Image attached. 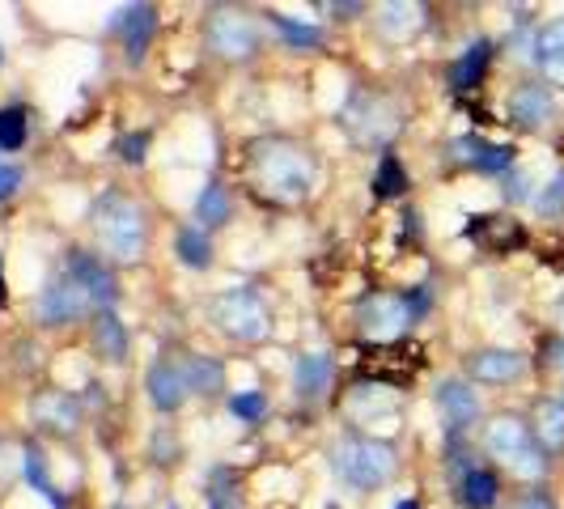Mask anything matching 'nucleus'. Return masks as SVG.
<instances>
[{"label": "nucleus", "mask_w": 564, "mask_h": 509, "mask_svg": "<svg viewBox=\"0 0 564 509\" xmlns=\"http://www.w3.org/2000/svg\"><path fill=\"white\" fill-rule=\"evenodd\" d=\"M226 412L238 424H259V421H268L272 403H268L263 391H254L251 387V391H234V396H226Z\"/></svg>", "instance_id": "72a5a7b5"}, {"label": "nucleus", "mask_w": 564, "mask_h": 509, "mask_svg": "<svg viewBox=\"0 0 564 509\" xmlns=\"http://www.w3.org/2000/svg\"><path fill=\"white\" fill-rule=\"evenodd\" d=\"M535 213L543 217V221H561L564 217V170L552 174V183H547V187H539Z\"/></svg>", "instance_id": "f704fd0d"}, {"label": "nucleus", "mask_w": 564, "mask_h": 509, "mask_svg": "<svg viewBox=\"0 0 564 509\" xmlns=\"http://www.w3.org/2000/svg\"><path fill=\"white\" fill-rule=\"evenodd\" d=\"M492 56H497V43H492V39L467 43L463 56L454 59L451 73H446V82H451L454 94H471V89H480L484 77H488V68H492Z\"/></svg>", "instance_id": "5701e85b"}, {"label": "nucleus", "mask_w": 564, "mask_h": 509, "mask_svg": "<svg viewBox=\"0 0 564 509\" xmlns=\"http://www.w3.org/2000/svg\"><path fill=\"white\" fill-rule=\"evenodd\" d=\"M9 306V277H4V254H0V311Z\"/></svg>", "instance_id": "c03bdc74"}, {"label": "nucleus", "mask_w": 564, "mask_h": 509, "mask_svg": "<svg viewBox=\"0 0 564 509\" xmlns=\"http://www.w3.org/2000/svg\"><path fill=\"white\" fill-rule=\"evenodd\" d=\"M89 348H94L98 361L123 366V361H128V348H132L128 323H123L115 311H94L89 314Z\"/></svg>", "instance_id": "6ab92c4d"}, {"label": "nucleus", "mask_w": 564, "mask_h": 509, "mask_svg": "<svg viewBox=\"0 0 564 509\" xmlns=\"http://www.w3.org/2000/svg\"><path fill=\"white\" fill-rule=\"evenodd\" d=\"M369 187H373V196L378 199H403L408 196L412 178H408V166L399 162V153L387 149V153L378 158V170H373V183H369Z\"/></svg>", "instance_id": "c756f323"}, {"label": "nucleus", "mask_w": 564, "mask_h": 509, "mask_svg": "<svg viewBox=\"0 0 564 509\" xmlns=\"http://www.w3.org/2000/svg\"><path fill=\"white\" fill-rule=\"evenodd\" d=\"M339 123H344V132L352 137V144H361V149H391L399 132H403V107H399L391 94H382V89H369V85H357L352 94H348V102H344V111H339Z\"/></svg>", "instance_id": "39448f33"}, {"label": "nucleus", "mask_w": 564, "mask_h": 509, "mask_svg": "<svg viewBox=\"0 0 564 509\" xmlns=\"http://www.w3.org/2000/svg\"><path fill=\"white\" fill-rule=\"evenodd\" d=\"M89 314H94L89 297H85L82 284L73 281L64 268H59L56 277H47V284L34 293V323H39L43 332H64V327L82 323Z\"/></svg>", "instance_id": "6e6552de"}, {"label": "nucleus", "mask_w": 564, "mask_h": 509, "mask_svg": "<svg viewBox=\"0 0 564 509\" xmlns=\"http://www.w3.org/2000/svg\"><path fill=\"white\" fill-rule=\"evenodd\" d=\"M144 149H149V132H128V137H119V144H115V153H119L123 166H144Z\"/></svg>", "instance_id": "4c0bfd02"}, {"label": "nucleus", "mask_w": 564, "mask_h": 509, "mask_svg": "<svg viewBox=\"0 0 564 509\" xmlns=\"http://www.w3.org/2000/svg\"><path fill=\"white\" fill-rule=\"evenodd\" d=\"M18 476L30 484V492H39L52 509H68V501L59 497L56 480H52V458H47V451H43V442H39V437H26V442H22Z\"/></svg>", "instance_id": "aec40b11"}, {"label": "nucleus", "mask_w": 564, "mask_h": 509, "mask_svg": "<svg viewBox=\"0 0 564 509\" xmlns=\"http://www.w3.org/2000/svg\"><path fill=\"white\" fill-rule=\"evenodd\" d=\"M336 387V357L332 353H302L293 361V399L297 403H323Z\"/></svg>", "instance_id": "a211bd4d"}, {"label": "nucleus", "mask_w": 564, "mask_h": 509, "mask_svg": "<svg viewBox=\"0 0 564 509\" xmlns=\"http://www.w3.org/2000/svg\"><path fill=\"white\" fill-rule=\"evenodd\" d=\"M89 234L107 263H141L149 251V213L119 187L98 192L89 204Z\"/></svg>", "instance_id": "f03ea898"}, {"label": "nucleus", "mask_w": 564, "mask_h": 509, "mask_svg": "<svg viewBox=\"0 0 564 509\" xmlns=\"http://www.w3.org/2000/svg\"><path fill=\"white\" fill-rule=\"evenodd\" d=\"M204 47L226 64H247L263 47V26L242 9H213L204 18Z\"/></svg>", "instance_id": "0eeeda50"}, {"label": "nucleus", "mask_w": 564, "mask_h": 509, "mask_svg": "<svg viewBox=\"0 0 564 509\" xmlns=\"http://www.w3.org/2000/svg\"><path fill=\"white\" fill-rule=\"evenodd\" d=\"M174 254H178V263L183 268H192V272H208L213 268V234L208 229H199L196 221L192 226H183L174 234Z\"/></svg>", "instance_id": "c85d7f7f"}, {"label": "nucleus", "mask_w": 564, "mask_h": 509, "mask_svg": "<svg viewBox=\"0 0 564 509\" xmlns=\"http://www.w3.org/2000/svg\"><path fill=\"white\" fill-rule=\"evenodd\" d=\"M454 501L463 509H497L501 501V476L484 463H471L467 472L454 476Z\"/></svg>", "instance_id": "4be33fe9"}, {"label": "nucleus", "mask_w": 564, "mask_h": 509, "mask_svg": "<svg viewBox=\"0 0 564 509\" xmlns=\"http://www.w3.org/2000/svg\"><path fill=\"white\" fill-rule=\"evenodd\" d=\"M424 26V9L421 4H382L378 9V30L387 39H408Z\"/></svg>", "instance_id": "7c9ffc66"}, {"label": "nucleus", "mask_w": 564, "mask_h": 509, "mask_svg": "<svg viewBox=\"0 0 564 509\" xmlns=\"http://www.w3.org/2000/svg\"><path fill=\"white\" fill-rule=\"evenodd\" d=\"M204 501H208V509H247L242 488H238V476H234L229 467H217V472L208 476V492H204Z\"/></svg>", "instance_id": "2f4dec72"}, {"label": "nucleus", "mask_w": 564, "mask_h": 509, "mask_svg": "<svg viewBox=\"0 0 564 509\" xmlns=\"http://www.w3.org/2000/svg\"><path fill=\"white\" fill-rule=\"evenodd\" d=\"M178 369H183L192 396L213 399L226 391V366H221L217 357H208V353H187V357H178Z\"/></svg>", "instance_id": "393cba45"}, {"label": "nucleus", "mask_w": 564, "mask_h": 509, "mask_svg": "<svg viewBox=\"0 0 564 509\" xmlns=\"http://www.w3.org/2000/svg\"><path fill=\"white\" fill-rule=\"evenodd\" d=\"M268 26L281 34V43L289 52H318L323 43H327V30L314 26V22H297V18H289V13H268Z\"/></svg>", "instance_id": "cd10ccee"}, {"label": "nucleus", "mask_w": 564, "mask_h": 509, "mask_svg": "<svg viewBox=\"0 0 564 509\" xmlns=\"http://www.w3.org/2000/svg\"><path fill=\"white\" fill-rule=\"evenodd\" d=\"M13 480H18V467H13V458H9V442H4V433H0V492H4Z\"/></svg>", "instance_id": "79ce46f5"}, {"label": "nucleus", "mask_w": 564, "mask_h": 509, "mask_svg": "<svg viewBox=\"0 0 564 509\" xmlns=\"http://www.w3.org/2000/svg\"><path fill=\"white\" fill-rule=\"evenodd\" d=\"M64 272L82 284V293L89 297L94 311H115L119 306V277H115V263H107L98 251L89 247H68L64 251Z\"/></svg>", "instance_id": "1a4fd4ad"}, {"label": "nucleus", "mask_w": 564, "mask_h": 509, "mask_svg": "<svg viewBox=\"0 0 564 509\" xmlns=\"http://www.w3.org/2000/svg\"><path fill=\"white\" fill-rule=\"evenodd\" d=\"M556 314H561V327H564V297H561V306H556ZM564 336V332H561Z\"/></svg>", "instance_id": "49530a36"}, {"label": "nucleus", "mask_w": 564, "mask_h": 509, "mask_svg": "<svg viewBox=\"0 0 564 509\" xmlns=\"http://www.w3.org/2000/svg\"><path fill=\"white\" fill-rule=\"evenodd\" d=\"M531 64L543 73L547 85L564 89V18H552L531 34Z\"/></svg>", "instance_id": "412c9836"}, {"label": "nucleus", "mask_w": 564, "mask_h": 509, "mask_svg": "<svg viewBox=\"0 0 564 509\" xmlns=\"http://www.w3.org/2000/svg\"><path fill=\"white\" fill-rule=\"evenodd\" d=\"M327 13L339 18V22H352L357 13H366V4H327Z\"/></svg>", "instance_id": "37998d69"}, {"label": "nucleus", "mask_w": 564, "mask_h": 509, "mask_svg": "<svg viewBox=\"0 0 564 509\" xmlns=\"http://www.w3.org/2000/svg\"><path fill=\"white\" fill-rule=\"evenodd\" d=\"M158 26H162V18H158L153 4H123V9L115 13L111 30H119V39H123L128 64H141V59L149 56V47H153V39H158Z\"/></svg>", "instance_id": "dca6fc26"}, {"label": "nucleus", "mask_w": 564, "mask_h": 509, "mask_svg": "<svg viewBox=\"0 0 564 509\" xmlns=\"http://www.w3.org/2000/svg\"><path fill=\"white\" fill-rule=\"evenodd\" d=\"M30 421L39 433H52V437H77V429L85 421V408L77 396H68V391H56V387H47V391H39V396L30 399Z\"/></svg>", "instance_id": "4468645a"}, {"label": "nucleus", "mask_w": 564, "mask_h": 509, "mask_svg": "<svg viewBox=\"0 0 564 509\" xmlns=\"http://www.w3.org/2000/svg\"><path fill=\"white\" fill-rule=\"evenodd\" d=\"M433 403H437V416L446 424V437H467L484 416L480 391L467 378H442L433 391Z\"/></svg>", "instance_id": "9b49d317"}, {"label": "nucleus", "mask_w": 564, "mask_h": 509, "mask_svg": "<svg viewBox=\"0 0 564 509\" xmlns=\"http://www.w3.org/2000/svg\"><path fill=\"white\" fill-rule=\"evenodd\" d=\"M433 284H412V289H403V306H408V318L412 323H424L429 311H433Z\"/></svg>", "instance_id": "e433bc0d"}, {"label": "nucleus", "mask_w": 564, "mask_h": 509, "mask_svg": "<svg viewBox=\"0 0 564 509\" xmlns=\"http://www.w3.org/2000/svg\"><path fill=\"white\" fill-rule=\"evenodd\" d=\"M513 509H556V501H552V492H547V488H527V492H522V497H518V506Z\"/></svg>", "instance_id": "a19ab883"}, {"label": "nucleus", "mask_w": 564, "mask_h": 509, "mask_svg": "<svg viewBox=\"0 0 564 509\" xmlns=\"http://www.w3.org/2000/svg\"><path fill=\"white\" fill-rule=\"evenodd\" d=\"M395 509H421V501L416 497H403V501H395Z\"/></svg>", "instance_id": "a18cd8bd"}, {"label": "nucleus", "mask_w": 564, "mask_h": 509, "mask_svg": "<svg viewBox=\"0 0 564 509\" xmlns=\"http://www.w3.org/2000/svg\"><path fill=\"white\" fill-rule=\"evenodd\" d=\"M144 396L153 403V412H162V416H174L192 391H187V378H183V369L174 357H158L153 366L144 369Z\"/></svg>", "instance_id": "f3484780"}, {"label": "nucleus", "mask_w": 564, "mask_h": 509, "mask_svg": "<svg viewBox=\"0 0 564 509\" xmlns=\"http://www.w3.org/2000/svg\"><path fill=\"white\" fill-rule=\"evenodd\" d=\"M247 170H251L254 192L276 204V208H297L314 196L318 183V162L302 141L293 137H259L247 144Z\"/></svg>", "instance_id": "f257e3e1"}, {"label": "nucleus", "mask_w": 564, "mask_h": 509, "mask_svg": "<svg viewBox=\"0 0 564 509\" xmlns=\"http://www.w3.org/2000/svg\"><path fill=\"white\" fill-rule=\"evenodd\" d=\"M208 318L234 344H263V339L272 336V311H268V302H263V293L254 284L221 289L213 297V306H208Z\"/></svg>", "instance_id": "423d86ee"}, {"label": "nucleus", "mask_w": 564, "mask_h": 509, "mask_svg": "<svg viewBox=\"0 0 564 509\" xmlns=\"http://www.w3.org/2000/svg\"><path fill=\"white\" fill-rule=\"evenodd\" d=\"M506 115L513 128H522V132H539V128H547L552 119H556V89L547 82H518L509 89L506 98Z\"/></svg>", "instance_id": "f8f14e48"}, {"label": "nucleus", "mask_w": 564, "mask_h": 509, "mask_svg": "<svg viewBox=\"0 0 564 509\" xmlns=\"http://www.w3.org/2000/svg\"><path fill=\"white\" fill-rule=\"evenodd\" d=\"M480 446L501 472L513 476V480L539 484V480H547V472H552V454L539 446L531 421L518 416V412H501V416H492V421L484 424Z\"/></svg>", "instance_id": "20e7f679"}, {"label": "nucleus", "mask_w": 564, "mask_h": 509, "mask_svg": "<svg viewBox=\"0 0 564 509\" xmlns=\"http://www.w3.org/2000/svg\"><path fill=\"white\" fill-rule=\"evenodd\" d=\"M561 403H564V396H561Z\"/></svg>", "instance_id": "3c124183"}, {"label": "nucleus", "mask_w": 564, "mask_h": 509, "mask_svg": "<svg viewBox=\"0 0 564 509\" xmlns=\"http://www.w3.org/2000/svg\"><path fill=\"white\" fill-rule=\"evenodd\" d=\"M170 509H178V506H170Z\"/></svg>", "instance_id": "8fccbe9b"}, {"label": "nucleus", "mask_w": 564, "mask_h": 509, "mask_svg": "<svg viewBox=\"0 0 564 509\" xmlns=\"http://www.w3.org/2000/svg\"><path fill=\"white\" fill-rule=\"evenodd\" d=\"M357 323L369 339H395L412 327L408 306H403V293H369L357 306Z\"/></svg>", "instance_id": "2eb2a0df"}, {"label": "nucleus", "mask_w": 564, "mask_h": 509, "mask_svg": "<svg viewBox=\"0 0 564 509\" xmlns=\"http://www.w3.org/2000/svg\"><path fill=\"white\" fill-rule=\"evenodd\" d=\"M327 467L348 492H378L395 480L399 472V446L387 437H369V433H344L327 451Z\"/></svg>", "instance_id": "7ed1b4c3"}, {"label": "nucleus", "mask_w": 564, "mask_h": 509, "mask_svg": "<svg viewBox=\"0 0 564 509\" xmlns=\"http://www.w3.org/2000/svg\"><path fill=\"white\" fill-rule=\"evenodd\" d=\"M30 141V111L26 107H0V153H18Z\"/></svg>", "instance_id": "473e14b6"}, {"label": "nucleus", "mask_w": 564, "mask_h": 509, "mask_svg": "<svg viewBox=\"0 0 564 509\" xmlns=\"http://www.w3.org/2000/svg\"><path fill=\"white\" fill-rule=\"evenodd\" d=\"M539 366L564 378V336H543V344H539Z\"/></svg>", "instance_id": "58836bf2"}, {"label": "nucleus", "mask_w": 564, "mask_h": 509, "mask_svg": "<svg viewBox=\"0 0 564 509\" xmlns=\"http://www.w3.org/2000/svg\"><path fill=\"white\" fill-rule=\"evenodd\" d=\"M111 509H123V506H111Z\"/></svg>", "instance_id": "09e8293b"}, {"label": "nucleus", "mask_w": 564, "mask_h": 509, "mask_svg": "<svg viewBox=\"0 0 564 509\" xmlns=\"http://www.w3.org/2000/svg\"><path fill=\"white\" fill-rule=\"evenodd\" d=\"M196 226L199 229H221L234 217V196H229V187L221 183V178H208L204 187H199V196H196Z\"/></svg>", "instance_id": "a878e982"}, {"label": "nucleus", "mask_w": 564, "mask_h": 509, "mask_svg": "<svg viewBox=\"0 0 564 509\" xmlns=\"http://www.w3.org/2000/svg\"><path fill=\"white\" fill-rule=\"evenodd\" d=\"M22 183H26V170L18 166V162H0V199L18 196Z\"/></svg>", "instance_id": "ea45409f"}, {"label": "nucleus", "mask_w": 564, "mask_h": 509, "mask_svg": "<svg viewBox=\"0 0 564 509\" xmlns=\"http://www.w3.org/2000/svg\"><path fill=\"white\" fill-rule=\"evenodd\" d=\"M446 162L454 170H471V174H488V178H506L518 166V149L513 144L484 141L480 132H463L446 144Z\"/></svg>", "instance_id": "9d476101"}, {"label": "nucleus", "mask_w": 564, "mask_h": 509, "mask_svg": "<svg viewBox=\"0 0 564 509\" xmlns=\"http://www.w3.org/2000/svg\"><path fill=\"white\" fill-rule=\"evenodd\" d=\"M463 373L471 387H513L527 378V357L518 348H476L463 357Z\"/></svg>", "instance_id": "ddd939ff"}, {"label": "nucleus", "mask_w": 564, "mask_h": 509, "mask_svg": "<svg viewBox=\"0 0 564 509\" xmlns=\"http://www.w3.org/2000/svg\"><path fill=\"white\" fill-rule=\"evenodd\" d=\"M501 199L506 204H535V196H531V174L527 170H509L506 178H501Z\"/></svg>", "instance_id": "c9c22d12"}, {"label": "nucleus", "mask_w": 564, "mask_h": 509, "mask_svg": "<svg viewBox=\"0 0 564 509\" xmlns=\"http://www.w3.org/2000/svg\"><path fill=\"white\" fill-rule=\"evenodd\" d=\"M0 64H4V47H0Z\"/></svg>", "instance_id": "de8ad7c7"}, {"label": "nucleus", "mask_w": 564, "mask_h": 509, "mask_svg": "<svg viewBox=\"0 0 564 509\" xmlns=\"http://www.w3.org/2000/svg\"><path fill=\"white\" fill-rule=\"evenodd\" d=\"M463 234L497 254H509V251H518V247H527V229H522V221H513V217H471Z\"/></svg>", "instance_id": "b1692460"}, {"label": "nucleus", "mask_w": 564, "mask_h": 509, "mask_svg": "<svg viewBox=\"0 0 564 509\" xmlns=\"http://www.w3.org/2000/svg\"><path fill=\"white\" fill-rule=\"evenodd\" d=\"M531 429H535L539 446L547 454H564V403L552 396L535 399L531 408Z\"/></svg>", "instance_id": "bb28decb"}]
</instances>
